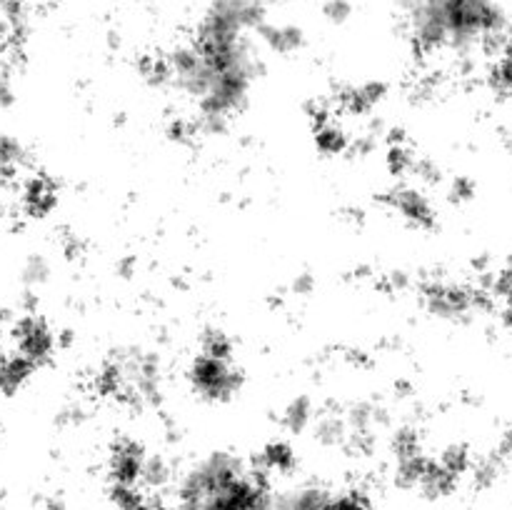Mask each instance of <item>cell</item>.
<instances>
[{
	"label": "cell",
	"mask_w": 512,
	"mask_h": 510,
	"mask_svg": "<svg viewBox=\"0 0 512 510\" xmlns=\"http://www.w3.org/2000/svg\"><path fill=\"white\" fill-rule=\"evenodd\" d=\"M328 510H380L363 490H345V493H333V503Z\"/></svg>",
	"instance_id": "3957f363"
},
{
	"label": "cell",
	"mask_w": 512,
	"mask_h": 510,
	"mask_svg": "<svg viewBox=\"0 0 512 510\" xmlns=\"http://www.w3.org/2000/svg\"><path fill=\"white\" fill-rule=\"evenodd\" d=\"M325 15H328L330 20H335V23H343L350 15L348 0H330V3L325 5Z\"/></svg>",
	"instance_id": "277c9868"
},
{
	"label": "cell",
	"mask_w": 512,
	"mask_h": 510,
	"mask_svg": "<svg viewBox=\"0 0 512 510\" xmlns=\"http://www.w3.org/2000/svg\"><path fill=\"white\" fill-rule=\"evenodd\" d=\"M28 168V155L23 145L10 135H0V178H15Z\"/></svg>",
	"instance_id": "7a4b0ae2"
},
{
	"label": "cell",
	"mask_w": 512,
	"mask_h": 510,
	"mask_svg": "<svg viewBox=\"0 0 512 510\" xmlns=\"http://www.w3.org/2000/svg\"><path fill=\"white\" fill-rule=\"evenodd\" d=\"M203 510H275V498L270 493L268 478L253 468L220 490Z\"/></svg>",
	"instance_id": "6da1fadb"
},
{
	"label": "cell",
	"mask_w": 512,
	"mask_h": 510,
	"mask_svg": "<svg viewBox=\"0 0 512 510\" xmlns=\"http://www.w3.org/2000/svg\"><path fill=\"white\" fill-rule=\"evenodd\" d=\"M123 510H160V505L153 503V500L143 498V500H138V503L130 505V508H123Z\"/></svg>",
	"instance_id": "5b68a950"
}]
</instances>
